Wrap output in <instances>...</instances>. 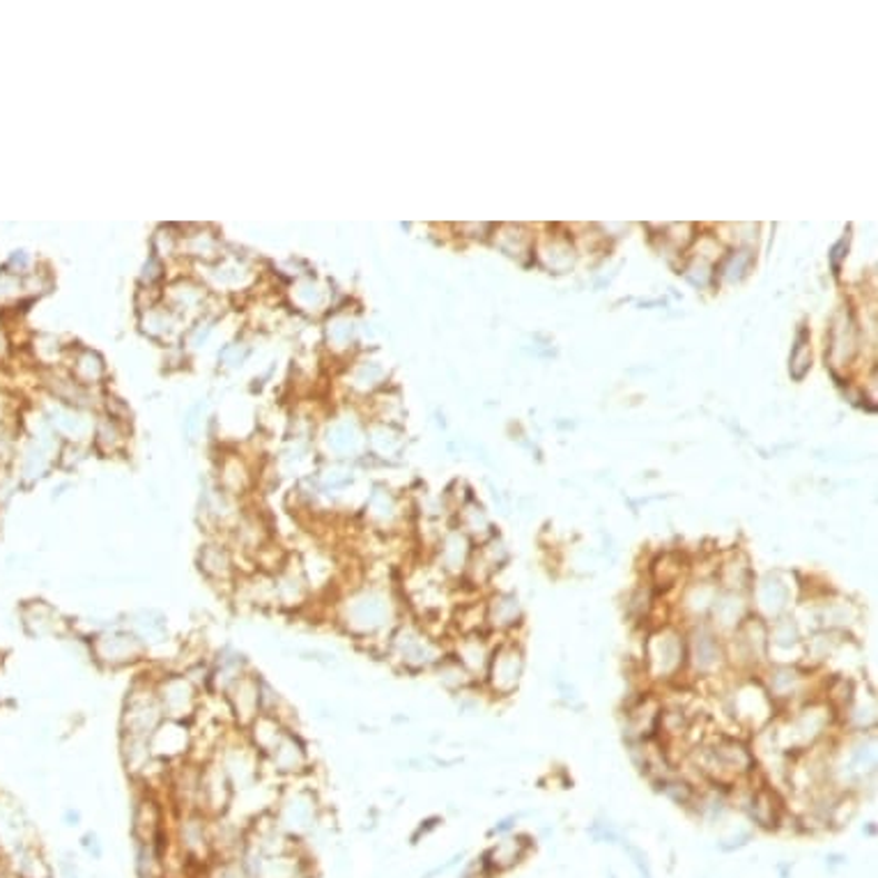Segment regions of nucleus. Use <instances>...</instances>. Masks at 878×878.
<instances>
[{
    "label": "nucleus",
    "instance_id": "obj_1",
    "mask_svg": "<svg viewBox=\"0 0 878 878\" xmlns=\"http://www.w3.org/2000/svg\"><path fill=\"white\" fill-rule=\"evenodd\" d=\"M400 596L385 582L352 585L336 593L331 602V623L359 645L385 641L402 621Z\"/></svg>",
    "mask_w": 878,
    "mask_h": 878
},
{
    "label": "nucleus",
    "instance_id": "obj_2",
    "mask_svg": "<svg viewBox=\"0 0 878 878\" xmlns=\"http://www.w3.org/2000/svg\"><path fill=\"white\" fill-rule=\"evenodd\" d=\"M449 653L445 639L410 619L400 621L385 641L387 660L405 674H423L435 669Z\"/></svg>",
    "mask_w": 878,
    "mask_h": 878
},
{
    "label": "nucleus",
    "instance_id": "obj_3",
    "mask_svg": "<svg viewBox=\"0 0 878 878\" xmlns=\"http://www.w3.org/2000/svg\"><path fill=\"white\" fill-rule=\"evenodd\" d=\"M835 718V708L826 699H807L791 716L770 729L772 746L787 755H805L815 750L817 742L828 736Z\"/></svg>",
    "mask_w": 878,
    "mask_h": 878
},
{
    "label": "nucleus",
    "instance_id": "obj_4",
    "mask_svg": "<svg viewBox=\"0 0 878 878\" xmlns=\"http://www.w3.org/2000/svg\"><path fill=\"white\" fill-rule=\"evenodd\" d=\"M697 761L699 770L718 787L736 785L757 770L755 752L740 738L727 734H716L711 740H706Z\"/></svg>",
    "mask_w": 878,
    "mask_h": 878
},
{
    "label": "nucleus",
    "instance_id": "obj_5",
    "mask_svg": "<svg viewBox=\"0 0 878 878\" xmlns=\"http://www.w3.org/2000/svg\"><path fill=\"white\" fill-rule=\"evenodd\" d=\"M272 819L275 826L288 839H303L313 835L320 828L322 819V805L316 787L311 785H286L272 805Z\"/></svg>",
    "mask_w": 878,
    "mask_h": 878
},
{
    "label": "nucleus",
    "instance_id": "obj_6",
    "mask_svg": "<svg viewBox=\"0 0 878 878\" xmlns=\"http://www.w3.org/2000/svg\"><path fill=\"white\" fill-rule=\"evenodd\" d=\"M163 714L154 692V677L152 674H139L129 684L122 711H120V734L122 736H139L152 738V734L161 727Z\"/></svg>",
    "mask_w": 878,
    "mask_h": 878
},
{
    "label": "nucleus",
    "instance_id": "obj_7",
    "mask_svg": "<svg viewBox=\"0 0 878 878\" xmlns=\"http://www.w3.org/2000/svg\"><path fill=\"white\" fill-rule=\"evenodd\" d=\"M645 671L651 681H674L686 671V632L674 623H662L647 635Z\"/></svg>",
    "mask_w": 878,
    "mask_h": 878
},
{
    "label": "nucleus",
    "instance_id": "obj_8",
    "mask_svg": "<svg viewBox=\"0 0 878 878\" xmlns=\"http://www.w3.org/2000/svg\"><path fill=\"white\" fill-rule=\"evenodd\" d=\"M88 653L92 662L104 671L141 667L150 658L148 649L141 645V639L122 621L88 639Z\"/></svg>",
    "mask_w": 878,
    "mask_h": 878
},
{
    "label": "nucleus",
    "instance_id": "obj_9",
    "mask_svg": "<svg viewBox=\"0 0 878 878\" xmlns=\"http://www.w3.org/2000/svg\"><path fill=\"white\" fill-rule=\"evenodd\" d=\"M212 757L223 768L226 778H228V782H230L235 794H245V791H249V789L260 785L262 757L256 752V748L247 740L245 731H238V734H232V736H223Z\"/></svg>",
    "mask_w": 878,
    "mask_h": 878
},
{
    "label": "nucleus",
    "instance_id": "obj_10",
    "mask_svg": "<svg viewBox=\"0 0 878 878\" xmlns=\"http://www.w3.org/2000/svg\"><path fill=\"white\" fill-rule=\"evenodd\" d=\"M154 692L161 706L163 720L184 722V725H191L198 718L202 708V697H206V692H202L182 669L159 671L154 677Z\"/></svg>",
    "mask_w": 878,
    "mask_h": 878
},
{
    "label": "nucleus",
    "instance_id": "obj_11",
    "mask_svg": "<svg viewBox=\"0 0 878 878\" xmlns=\"http://www.w3.org/2000/svg\"><path fill=\"white\" fill-rule=\"evenodd\" d=\"M727 667V645L725 639L708 626V621H697L686 632V671L697 679H714Z\"/></svg>",
    "mask_w": 878,
    "mask_h": 878
},
{
    "label": "nucleus",
    "instance_id": "obj_12",
    "mask_svg": "<svg viewBox=\"0 0 878 878\" xmlns=\"http://www.w3.org/2000/svg\"><path fill=\"white\" fill-rule=\"evenodd\" d=\"M522 674H525V649L520 641L516 637L499 639L492 649L490 665L483 679L488 690L495 697H511L518 692L522 684Z\"/></svg>",
    "mask_w": 878,
    "mask_h": 878
},
{
    "label": "nucleus",
    "instance_id": "obj_13",
    "mask_svg": "<svg viewBox=\"0 0 878 878\" xmlns=\"http://www.w3.org/2000/svg\"><path fill=\"white\" fill-rule=\"evenodd\" d=\"M262 768H269V772H275L277 778L283 780L307 778V775L313 770L309 742L301 738L299 731L288 727L275 746L269 748V752L262 757Z\"/></svg>",
    "mask_w": 878,
    "mask_h": 878
},
{
    "label": "nucleus",
    "instance_id": "obj_14",
    "mask_svg": "<svg viewBox=\"0 0 878 878\" xmlns=\"http://www.w3.org/2000/svg\"><path fill=\"white\" fill-rule=\"evenodd\" d=\"M750 605L752 615H757L766 623L780 619L794 605V585L787 580L785 572L768 570L764 576L755 578L750 587Z\"/></svg>",
    "mask_w": 878,
    "mask_h": 878
},
{
    "label": "nucleus",
    "instance_id": "obj_15",
    "mask_svg": "<svg viewBox=\"0 0 878 878\" xmlns=\"http://www.w3.org/2000/svg\"><path fill=\"white\" fill-rule=\"evenodd\" d=\"M260 674L249 669L221 695L232 729L247 731L260 718Z\"/></svg>",
    "mask_w": 878,
    "mask_h": 878
},
{
    "label": "nucleus",
    "instance_id": "obj_16",
    "mask_svg": "<svg viewBox=\"0 0 878 878\" xmlns=\"http://www.w3.org/2000/svg\"><path fill=\"white\" fill-rule=\"evenodd\" d=\"M176 841H178L180 856L189 865L210 862V858L214 856L212 819L198 812V809H184V812H178Z\"/></svg>",
    "mask_w": 878,
    "mask_h": 878
},
{
    "label": "nucleus",
    "instance_id": "obj_17",
    "mask_svg": "<svg viewBox=\"0 0 878 878\" xmlns=\"http://www.w3.org/2000/svg\"><path fill=\"white\" fill-rule=\"evenodd\" d=\"M768 623L757 615H750L727 645V662L746 669H757L768 662Z\"/></svg>",
    "mask_w": 878,
    "mask_h": 878
},
{
    "label": "nucleus",
    "instance_id": "obj_18",
    "mask_svg": "<svg viewBox=\"0 0 878 878\" xmlns=\"http://www.w3.org/2000/svg\"><path fill=\"white\" fill-rule=\"evenodd\" d=\"M196 568L200 572V578L208 585L217 589H226L228 593L242 576L238 557H235V552L226 543H221V540H208V543L200 546L196 555Z\"/></svg>",
    "mask_w": 878,
    "mask_h": 878
},
{
    "label": "nucleus",
    "instance_id": "obj_19",
    "mask_svg": "<svg viewBox=\"0 0 878 878\" xmlns=\"http://www.w3.org/2000/svg\"><path fill=\"white\" fill-rule=\"evenodd\" d=\"M131 837L133 844H159L166 832V809L154 789L143 787L133 796L131 805Z\"/></svg>",
    "mask_w": 878,
    "mask_h": 878
},
{
    "label": "nucleus",
    "instance_id": "obj_20",
    "mask_svg": "<svg viewBox=\"0 0 878 878\" xmlns=\"http://www.w3.org/2000/svg\"><path fill=\"white\" fill-rule=\"evenodd\" d=\"M734 718L750 729H761L775 718V701L768 697L764 684L752 679L736 686L734 690Z\"/></svg>",
    "mask_w": 878,
    "mask_h": 878
},
{
    "label": "nucleus",
    "instance_id": "obj_21",
    "mask_svg": "<svg viewBox=\"0 0 878 878\" xmlns=\"http://www.w3.org/2000/svg\"><path fill=\"white\" fill-rule=\"evenodd\" d=\"M272 582H275L277 610L295 615V612H301V610H307V607H311L313 593L309 589L307 578H303L299 561L297 563L283 561V566L272 572Z\"/></svg>",
    "mask_w": 878,
    "mask_h": 878
},
{
    "label": "nucleus",
    "instance_id": "obj_22",
    "mask_svg": "<svg viewBox=\"0 0 878 878\" xmlns=\"http://www.w3.org/2000/svg\"><path fill=\"white\" fill-rule=\"evenodd\" d=\"M807 677L809 671H805L800 662H768L761 684L775 704H789L802 699L807 692Z\"/></svg>",
    "mask_w": 878,
    "mask_h": 878
},
{
    "label": "nucleus",
    "instance_id": "obj_23",
    "mask_svg": "<svg viewBox=\"0 0 878 878\" xmlns=\"http://www.w3.org/2000/svg\"><path fill=\"white\" fill-rule=\"evenodd\" d=\"M122 623L141 639L148 653L163 649L171 641V623H168V615L159 607H137V610L122 617Z\"/></svg>",
    "mask_w": 878,
    "mask_h": 878
},
{
    "label": "nucleus",
    "instance_id": "obj_24",
    "mask_svg": "<svg viewBox=\"0 0 878 878\" xmlns=\"http://www.w3.org/2000/svg\"><path fill=\"white\" fill-rule=\"evenodd\" d=\"M152 755L163 764H178L189 759L193 752V731L191 725L163 720L161 727L150 738Z\"/></svg>",
    "mask_w": 878,
    "mask_h": 878
},
{
    "label": "nucleus",
    "instance_id": "obj_25",
    "mask_svg": "<svg viewBox=\"0 0 878 878\" xmlns=\"http://www.w3.org/2000/svg\"><path fill=\"white\" fill-rule=\"evenodd\" d=\"M752 615V605H750V593L748 591H729V589H720L714 607H711V615H708V626H711L720 637L722 635H731L736 632L746 619Z\"/></svg>",
    "mask_w": 878,
    "mask_h": 878
},
{
    "label": "nucleus",
    "instance_id": "obj_26",
    "mask_svg": "<svg viewBox=\"0 0 878 878\" xmlns=\"http://www.w3.org/2000/svg\"><path fill=\"white\" fill-rule=\"evenodd\" d=\"M486 628L501 637H513L525 623V610L513 591H495L486 600Z\"/></svg>",
    "mask_w": 878,
    "mask_h": 878
},
{
    "label": "nucleus",
    "instance_id": "obj_27",
    "mask_svg": "<svg viewBox=\"0 0 878 878\" xmlns=\"http://www.w3.org/2000/svg\"><path fill=\"white\" fill-rule=\"evenodd\" d=\"M492 649L495 645H490L486 632H471V635H458L449 653L469 674L471 681H483Z\"/></svg>",
    "mask_w": 878,
    "mask_h": 878
},
{
    "label": "nucleus",
    "instance_id": "obj_28",
    "mask_svg": "<svg viewBox=\"0 0 878 878\" xmlns=\"http://www.w3.org/2000/svg\"><path fill=\"white\" fill-rule=\"evenodd\" d=\"M471 555H475V550H471L469 536L462 533V531H453V533H449L442 540V543H439V550H437L432 568L439 572V576L447 578L449 582L451 580H462L467 576Z\"/></svg>",
    "mask_w": 878,
    "mask_h": 878
},
{
    "label": "nucleus",
    "instance_id": "obj_29",
    "mask_svg": "<svg viewBox=\"0 0 878 878\" xmlns=\"http://www.w3.org/2000/svg\"><path fill=\"white\" fill-rule=\"evenodd\" d=\"M802 649H805V635L796 617L785 615L768 623V656H772L775 662H785L787 653L802 656Z\"/></svg>",
    "mask_w": 878,
    "mask_h": 878
},
{
    "label": "nucleus",
    "instance_id": "obj_30",
    "mask_svg": "<svg viewBox=\"0 0 878 878\" xmlns=\"http://www.w3.org/2000/svg\"><path fill=\"white\" fill-rule=\"evenodd\" d=\"M23 626L36 637H62L67 632H72V623L47 600H32V605L26 607Z\"/></svg>",
    "mask_w": 878,
    "mask_h": 878
},
{
    "label": "nucleus",
    "instance_id": "obj_31",
    "mask_svg": "<svg viewBox=\"0 0 878 878\" xmlns=\"http://www.w3.org/2000/svg\"><path fill=\"white\" fill-rule=\"evenodd\" d=\"M720 587L716 582V578H699L692 580L690 585H686L684 593H681V615L686 619H690V623L697 621H706L708 615H711V607L714 600L718 596Z\"/></svg>",
    "mask_w": 878,
    "mask_h": 878
},
{
    "label": "nucleus",
    "instance_id": "obj_32",
    "mask_svg": "<svg viewBox=\"0 0 878 878\" xmlns=\"http://www.w3.org/2000/svg\"><path fill=\"white\" fill-rule=\"evenodd\" d=\"M748 812L750 819L761 826V828H778L785 815V807L782 800L778 796V791L770 789V787H757L750 794V802H748Z\"/></svg>",
    "mask_w": 878,
    "mask_h": 878
},
{
    "label": "nucleus",
    "instance_id": "obj_33",
    "mask_svg": "<svg viewBox=\"0 0 878 878\" xmlns=\"http://www.w3.org/2000/svg\"><path fill=\"white\" fill-rule=\"evenodd\" d=\"M435 674H437L439 684H442L447 690H465L467 686L475 684L451 653H447V658L435 667Z\"/></svg>",
    "mask_w": 878,
    "mask_h": 878
},
{
    "label": "nucleus",
    "instance_id": "obj_34",
    "mask_svg": "<svg viewBox=\"0 0 878 878\" xmlns=\"http://www.w3.org/2000/svg\"><path fill=\"white\" fill-rule=\"evenodd\" d=\"M660 787L671 800H677L679 805H690L695 800V789L684 780H662Z\"/></svg>",
    "mask_w": 878,
    "mask_h": 878
},
{
    "label": "nucleus",
    "instance_id": "obj_35",
    "mask_svg": "<svg viewBox=\"0 0 878 878\" xmlns=\"http://www.w3.org/2000/svg\"><path fill=\"white\" fill-rule=\"evenodd\" d=\"M81 849L88 854L90 860H101V858H104V844H101V839H99V835H97L94 830H88V832L81 837Z\"/></svg>",
    "mask_w": 878,
    "mask_h": 878
},
{
    "label": "nucleus",
    "instance_id": "obj_36",
    "mask_svg": "<svg viewBox=\"0 0 878 878\" xmlns=\"http://www.w3.org/2000/svg\"><path fill=\"white\" fill-rule=\"evenodd\" d=\"M214 878H253V876L247 871L242 860H223Z\"/></svg>",
    "mask_w": 878,
    "mask_h": 878
},
{
    "label": "nucleus",
    "instance_id": "obj_37",
    "mask_svg": "<svg viewBox=\"0 0 878 878\" xmlns=\"http://www.w3.org/2000/svg\"><path fill=\"white\" fill-rule=\"evenodd\" d=\"M60 876L62 878H81V869L74 862V858H62L60 860Z\"/></svg>",
    "mask_w": 878,
    "mask_h": 878
},
{
    "label": "nucleus",
    "instance_id": "obj_38",
    "mask_svg": "<svg viewBox=\"0 0 878 878\" xmlns=\"http://www.w3.org/2000/svg\"><path fill=\"white\" fill-rule=\"evenodd\" d=\"M62 821H64L67 828H79L81 826V812H79L77 807H67L64 815H62Z\"/></svg>",
    "mask_w": 878,
    "mask_h": 878
}]
</instances>
